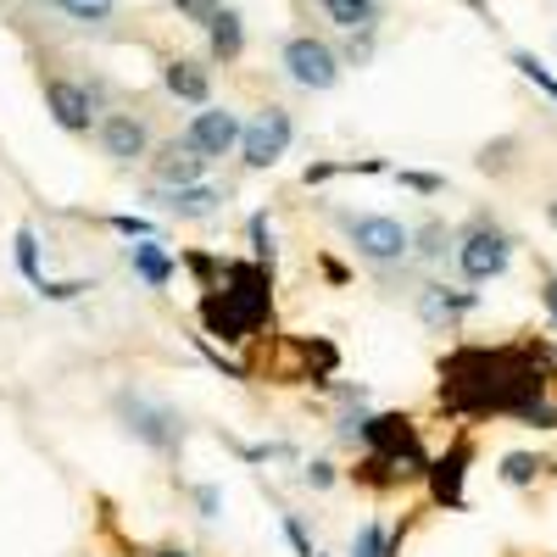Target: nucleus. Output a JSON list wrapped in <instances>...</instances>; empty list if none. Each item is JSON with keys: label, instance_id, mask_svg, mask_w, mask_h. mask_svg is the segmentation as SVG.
I'll return each instance as SVG.
<instances>
[{"label": "nucleus", "instance_id": "a878e982", "mask_svg": "<svg viewBox=\"0 0 557 557\" xmlns=\"http://www.w3.org/2000/svg\"><path fill=\"white\" fill-rule=\"evenodd\" d=\"M513 67H519V73H524L530 84H541V89H546V96L557 101V78H552V73H546V67H541V62H535L530 51H513Z\"/></svg>", "mask_w": 557, "mask_h": 557}, {"label": "nucleus", "instance_id": "2eb2a0df", "mask_svg": "<svg viewBox=\"0 0 557 557\" xmlns=\"http://www.w3.org/2000/svg\"><path fill=\"white\" fill-rule=\"evenodd\" d=\"M157 201H162L168 218L196 223V218H212V212L223 207V190H218V184H184V190H168V196H157Z\"/></svg>", "mask_w": 557, "mask_h": 557}, {"label": "nucleus", "instance_id": "f704fd0d", "mask_svg": "<svg viewBox=\"0 0 557 557\" xmlns=\"http://www.w3.org/2000/svg\"><path fill=\"white\" fill-rule=\"evenodd\" d=\"M323 278H330V285H346V268L335 257H323Z\"/></svg>", "mask_w": 557, "mask_h": 557}, {"label": "nucleus", "instance_id": "7ed1b4c3", "mask_svg": "<svg viewBox=\"0 0 557 557\" xmlns=\"http://www.w3.org/2000/svg\"><path fill=\"white\" fill-rule=\"evenodd\" d=\"M117 412H123V424L134 441H146L151 451H178L184 441V424H178V412L168 401H151V396H139V391H123L117 396Z\"/></svg>", "mask_w": 557, "mask_h": 557}, {"label": "nucleus", "instance_id": "9d476101", "mask_svg": "<svg viewBox=\"0 0 557 557\" xmlns=\"http://www.w3.org/2000/svg\"><path fill=\"white\" fill-rule=\"evenodd\" d=\"M240 134H246V123L228 112V107H201L196 117H190V128H184V139H190V146L212 162V157H228L240 146Z\"/></svg>", "mask_w": 557, "mask_h": 557}, {"label": "nucleus", "instance_id": "7c9ffc66", "mask_svg": "<svg viewBox=\"0 0 557 557\" xmlns=\"http://www.w3.org/2000/svg\"><path fill=\"white\" fill-rule=\"evenodd\" d=\"M196 507H201V519H218L223 513V491L218 485H196Z\"/></svg>", "mask_w": 557, "mask_h": 557}, {"label": "nucleus", "instance_id": "473e14b6", "mask_svg": "<svg viewBox=\"0 0 557 557\" xmlns=\"http://www.w3.org/2000/svg\"><path fill=\"white\" fill-rule=\"evenodd\" d=\"M541 307H546V323L557 330V273H552V278H541Z\"/></svg>", "mask_w": 557, "mask_h": 557}, {"label": "nucleus", "instance_id": "1a4fd4ad", "mask_svg": "<svg viewBox=\"0 0 557 557\" xmlns=\"http://www.w3.org/2000/svg\"><path fill=\"white\" fill-rule=\"evenodd\" d=\"M285 73H290L301 89H335V78H341V57H335L323 39L296 34V39L285 45Z\"/></svg>", "mask_w": 557, "mask_h": 557}, {"label": "nucleus", "instance_id": "4468645a", "mask_svg": "<svg viewBox=\"0 0 557 557\" xmlns=\"http://www.w3.org/2000/svg\"><path fill=\"white\" fill-rule=\"evenodd\" d=\"M480 307V296L474 290H451V285H424L418 290V312H424V323H457L462 312H474Z\"/></svg>", "mask_w": 557, "mask_h": 557}, {"label": "nucleus", "instance_id": "f03ea898", "mask_svg": "<svg viewBox=\"0 0 557 557\" xmlns=\"http://www.w3.org/2000/svg\"><path fill=\"white\" fill-rule=\"evenodd\" d=\"M273 318V268L262 262H228L212 290H201V330L223 346H246Z\"/></svg>", "mask_w": 557, "mask_h": 557}, {"label": "nucleus", "instance_id": "0eeeda50", "mask_svg": "<svg viewBox=\"0 0 557 557\" xmlns=\"http://www.w3.org/2000/svg\"><path fill=\"white\" fill-rule=\"evenodd\" d=\"M290 139H296L290 112H285V107H262V112L246 123V134H240V162L262 173V168H273L278 157L290 151Z\"/></svg>", "mask_w": 557, "mask_h": 557}, {"label": "nucleus", "instance_id": "6ab92c4d", "mask_svg": "<svg viewBox=\"0 0 557 557\" xmlns=\"http://www.w3.org/2000/svg\"><path fill=\"white\" fill-rule=\"evenodd\" d=\"M401 541H407V524L401 530H385L380 519H368L351 535V557H401Z\"/></svg>", "mask_w": 557, "mask_h": 557}, {"label": "nucleus", "instance_id": "5701e85b", "mask_svg": "<svg viewBox=\"0 0 557 557\" xmlns=\"http://www.w3.org/2000/svg\"><path fill=\"white\" fill-rule=\"evenodd\" d=\"M246 235H251V262L273 268V262H278V246H273V223H268V212H251Z\"/></svg>", "mask_w": 557, "mask_h": 557}, {"label": "nucleus", "instance_id": "e433bc0d", "mask_svg": "<svg viewBox=\"0 0 557 557\" xmlns=\"http://www.w3.org/2000/svg\"><path fill=\"white\" fill-rule=\"evenodd\" d=\"M546 223H552V228H557V196H552V201H546Z\"/></svg>", "mask_w": 557, "mask_h": 557}, {"label": "nucleus", "instance_id": "4be33fe9", "mask_svg": "<svg viewBox=\"0 0 557 557\" xmlns=\"http://www.w3.org/2000/svg\"><path fill=\"white\" fill-rule=\"evenodd\" d=\"M12 257H17L23 278L39 290L45 285V268H39V235H34V228H17V235H12Z\"/></svg>", "mask_w": 557, "mask_h": 557}, {"label": "nucleus", "instance_id": "9b49d317", "mask_svg": "<svg viewBox=\"0 0 557 557\" xmlns=\"http://www.w3.org/2000/svg\"><path fill=\"white\" fill-rule=\"evenodd\" d=\"M96 134H101V151H107L112 162H139V157L151 151V128L139 123L134 112H112V117H101Z\"/></svg>", "mask_w": 557, "mask_h": 557}, {"label": "nucleus", "instance_id": "412c9836", "mask_svg": "<svg viewBox=\"0 0 557 557\" xmlns=\"http://www.w3.org/2000/svg\"><path fill=\"white\" fill-rule=\"evenodd\" d=\"M207 39H212V57L235 62V57H240V45H246V28H240L235 12H218V17L207 23Z\"/></svg>", "mask_w": 557, "mask_h": 557}, {"label": "nucleus", "instance_id": "cd10ccee", "mask_svg": "<svg viewBox=\"0 0 557 557\" xmlns=\"http://www.w3.org/2000/svg\"><path fill=\"white\" fill-rule=\"evenodd\" d=\"M173 7H178V17H190V23H201V28H207L218 12H223L218 0H173Z\"/></svg>", "mask_w": 557, "mask_h": 557}, {"label": "nucleus", "instance_id": "aec40b11", "mask_svg": "<svg viewBox=\"0 0 557 557\" xmlns=\"http://www.w3.org/2000/svg\"><path fill=\"white\" fill-rule=\"evenodd\" d=\"M318 7L330 12V23H335V28H351V34L380 23V7H374V0H318Z\"/></svg>", "mask_w": 557, "mask_h": 557}, {"label": "nucleus", "instance_id": "a211bd4d", "mask_svg": "<svg viewBox=\"0 0 557 557\" xmlns=\"http://www.w3.org/2000/svg\"><path fill=\"white\" fill-rule=\"evenodd\" d=\"M128 268L146 278L151 290H168V285H173V273H178V262L162 251V240H139V246H128Z\"/></svg>", "mask_w": 557, "mask_h": 557}, {"label": "nucleus", "instance_id": "6e6552de", "mask_svg": "<svg viewBox=\"0 0 557 557\" xmlns=\"http://www.w3.org/2000/svg\"><path fill=\"white\" fill-rule=\"evenodd\" d=\"M469 462H474V446L469 441H451L441 457H430V469H424V485H430V502L446 507V513H462L469 507Z\"/></svg>", "mask_w": 557, "mask_h": 557}, {"label": "nucleus", "instance_id": "f8f14e48", "mask_svg": "<svg viewBox=\"0 0 557 557\" xmlns=\"http://www.w3.org/2000/svg\"><path fill=\"white\" fill-rule=\"evenodd\" d=\"M45 107H51V117H57L67 134H84L89 123H96V96H89L84 84H67V78L45 84Z\"/></svg>", "mask_w": 557, "mask_h": 557}, {"label": "nucleus", "instance_id": "4c0bfd02", "mask_svg": "<svg viewBox=\"0 0 557 557\" xmlns=\"http://www.w3.org/2000/svg\"><path fill=\"white\" fill-rule=\"evenodd\" d=\"M312 557H330V552H312Z\"/></svg>", "mask_w": 557, "mask_h": 557}, {"label": "nucleus", "instance_id": "2f4dec72", "mask_svg": "<svg viewBox=\"0 0 557 557\" xmlns=\"http://www.w3.org/2000/svg\"><path fill=\"white\" fill-rule=\"evenodd\" d=\"M307 485H312V491H330V485H335V462H323V457L307 462Z\"/></svg>", "mask_w": 557, "mask_h": 557}, {"label": "nucleus", "instance_id": "c756f323", "mask_svg": "<svg viewBox=\"0 0 557 557\" xmlns=\"http://www.w3.org/2000/svg\"><path fill=\"white\" fill-rule=\"evenodd\" d=\"M285 541L296 546V557H312V552H318V546L307 541V530H301V519H296V513H285Z\"/></svg>", "mask_w": 557, "mask_h": 557}, {"label": "nucleus", "instance_id": "423d86ee", "mask_svg": "<svg viewBox=\"0 0 557 557\" xmlns=\"http://www.w3.org/2000/svg\"><path fill=\"white\" fill-rule=\"evenodd\" d=\"M362 446L368 451H380V457H401V462H412L418 474L430 469V451H424V441H418V424L407 412H374L362 424Z\"/></svg>", "mask_w": 557, "mask_h": 557}, {"label": "nucleus", "instance_id": "20e7f679", "mask_svg": "<svg viewBox=\"0 0 557 557\" xmlns=\"http://www.w3.org/2000/svg\"><path fill=\"white\" fill-rule=\"evenodd\" d=\"M507 262H513V240H507L496 223H474L469 235L457 240V273L469 278V285H491V278L507 273Z\"/></svg>", "mask_w": 557, "mask_h": 557}, {"label": "nucleus", "instance_id": "39448f33", "mask_svg": "<svg viewBox=\"0 0 557 557\" xmlns=\"http://www.w3.org/2000/svg\"><path fill=\"white\" fill-rule=\"evenodd\" d=\"M346 235H351V251L362 262H380V268H391V262H401L412 251V228L396 223V218H380V212L346 218Z\"/></svg>", "mask_w": 557, "mask_h": 557}, {"label": "nucleus", "instance_id": "f3484780", "mask_svg": "<svg viewBox=\"0 0 557 557\" xmlns=\"http://www.w3.org/2000/svg\"><path fill=\"white\" fill-rule=\"evenodd\" d=\"M162 84H168V96L190 101V107H207V96H212V73L201 62H168L162 67Z\"/></svg>", "mask_w": 557, "mask_h": 557}, {"label": "nucleus", "instance_id": "72a5a7b5", "mask_svg": "<svg viewBox=\"0 0 557 557\" xmlns=\"http://www.w3.org/2000/svg\"><path fill=\"white\" fill-rule=\"evenodd\" d=\"M418 240H424V246H418L424 257H441V251H446V246H441V240H446V228H441V223H430V228H424V235H418Z\"/></svg>", "mask_w": 557, "mask_h": 557}, {"label": "nucleus", "instance_id": "ddd939ff", "mask_svg": "<svg viewBox=\"0 0 557 557\" xmlns=\"http://www.w3.org/2000/svg\"><path fill=\"white\" fill-rule=\"evenodd\" d=\"M151 173H157V184L162 190H184V184H201V173H207V157L190 146V139H173V146H162L157 151V162H151Z\"/></svg>", "mask_w": 557, "mask_h": 557}, {"label": "nucleus", "instance_id": "c85d7f7f", "mask_svg": "<svg viewBox=\"0 0 557 557\" xmlns=\"http://www.w3.org/2000/svg\"><path fill=\"white\" fill-rule=\"evenodd\" d=\"M107 223L117 228V235H128V240H157L146 218H128V212H117V218H107Z\"/></svg>", "mask_w": 557, "mask_h": 557}, {"label": "nucleus", "instance_id": "f257e3e1", "mask_svg": "<svg viewBox=\"0 0 557 557\" xmlns=\"http://www.w3.org/2000/svg\"><path fill=\"white\" fill-rule=\"evenodd\" d=\"M557 351L546 346H462L441 362V401L457 418H519L546 401Z\"/></svg>", "mask_w": 557, "mask_h": 557}, {"label": "nucleus", "instance_id": "dca6fc26", "mask_svg": "<svg viewBox=\"0 0 557 557\" xmlns=\"http://www.w3.org/2000/svg\"><path fill=\"white\" fill-rule=\"evenodd\" d=\"M351 480L357 485H368V491H396L401 480H424L412 469V462H401V457H380V451H362V462L351 469Z\"/></svg>", "mask_w": 557, "mask_h": 557}, {"label": "nucleus", "instance_id": "c9c22d12", "mask_svg": "<svg viewBox=\"0 0 557 557\" xmlns=\"http://www.w3.org/2000/svg\"><path fill=\"white\" fill-rule=\"evenodd\" d=\"M151 557H196V552H184V546H162V552H151Z\"/></svg>", "mask_w": 557, "mask_h": 557}, {"label": "nucleus", "instance_id": "bb28decb", "mask_svg": "<svg viewBox=\"0 0 557 557\" xmlns=\"http://www.w3.org/2000/svg\"><path fill=\"white\" fill-rule=\"evenodd\" d=\"M396 178L407 184V190H418V196H441V190H446V178H441V173H412V168H401Z\"/></svg>", "mask_w": 557, "mask_h": 557}, {"label": "nucleus", "instance_id": "b1692460", "mask_svg": "<svg viewBox=\"0 0 557 557\" xmlns=\"http://www.w3.org/2000/svg\"><path fill=\"white\" fill-rule=\"evenodd\" d=\"M541 469H546V462H541L535 451H507V457H502V480H507V485H535Z\"/></svg>", "mask_w": 557, "mask_h": 557}, {"label": "nucleus", "instance_id": "393cba45", "mask_svg": "<svg viewBox=\"0 0 557 557\" xmlns=\"http://www.w3.org/2000/svg\"><path fill=\"white\" fill-rule=\"evenodd\" d=\"M57 7H62L73 23H107V17H112V0H57Z\"/></svg>", "mask_w": 557, "mask_h": 557}]
</instances>
